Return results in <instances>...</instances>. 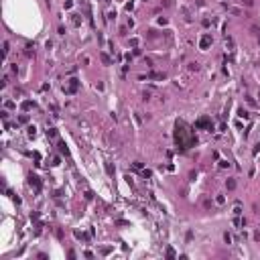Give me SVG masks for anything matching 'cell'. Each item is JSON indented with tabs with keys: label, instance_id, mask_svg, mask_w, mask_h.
Returning a JSON list of instances; mask_svg holds the SVG:
<instances>
[{
	"label": "cell",
	"instance_id": "obj_7",
	"mask_svg": "<svg viewBox=\"0 0 260 260\" xmlns=\"http://www.w3.org/2000/svg\"><path fill=\"white\" fill-rule=\"evenodd\" d=\"M226 187H228L230 191H232V189H236V181H234V179H228V181H226Z\"/></svg>",
	"mask_w": 260,
	"mask_h": 260
},
{
	"label": "cell",
	"instance_id": "obj_22",
	"mask_svg": "<svg viewBox=\"0 0 260 260\" xmlns=\"http://www.w3.org/2000/svg\"><path fill=\"white\" fill-rule=\"evenodd\" d=\"M63 6H65V8H67V10H69V8L73 6V2H71V0H67V2H65V4H63Z\"/></svg>",
	"mask_w": 260,
	"mask_h": 260
},
{
	"label": "cell",
	"instance_id": "obj_18",
	"mask_svg": "<svg viewBox=\"0 0 260 260\" xmlns=\"http://www.w3.org/2000/svg\"><path fill=\"white\" fill-rule=\"evenodd\" d=\"M189 71H197V63H189Z\"/></svg>",
	"mask_w": 260,
	"mask_h": 260
},
{
	"label": "cell",
	"instance_id": "obj_9",
	"mask_svg": "<svg viewBox=\"0 0 260 260\" xmlns=\"http://www.w3.org/2000/svg\"><path fill=\"white\" fill-rule=\"evenodd\" d=\"M215 203H217V205H223V203H226V197H223V195H217V197H215Z\"/></svg>",
	"mask_w": 260,
	"mask_h": 260
},
{
	"label": "cell",
	"instance_id": "obj_4",
	"mask_svg": "<svg viewBox=\"0 0 260 260\" xmlns=\"http://www.w3.org/2000/svg\"><path fill=\"white\" fill-rule=\"evenodd\" d=\"M29 185H31V187H35V189H41V181H39V177H35V175H31L29 177Z\"/></svg>",
	"mask_w": 260,
	"mask_h": 260
},
{
	"label": "cell",
	"instance_id": "obj_12",
	"mask_svg": "<svg viewBox=\"0 0 260 260\" xmlns=\"http://www.w3.org/2000/svg\"><path fill=\"white\" fill-rule=\"evenodd\" d=\"M8 47H10V45H8V41H4V43H2V53H4V55H8Z\"/></svg>",
	"mask_w": 260,
	"mask_h": 260
},
{
	"label": "cell",
	"instance_id": "obj_23",
	"mask_svg": "<svg viewBox=\"0 0 260 260\" xmlns=\"http://www.w3.org/2000/svg\"><path fill=\"white\" fill-rule=\"evenodd\" d=\"M150 175H153V173H150L148 169H144V171H142V177H150Z\"/></svg>",
	"mask_w": 260,
	"mask_h": 260
},
{
	"label": "cell",
	"instance_id": "obj_17",
	"mask_svg": "<svg viewBox=\"0 0 260 260\" xmlns=\"http://www.w3.org/2000/svg\"><path fill=\"white\" fill-rule=\"evenodd\" d=\"M240 214H242V207L236 205V207H234V215H240Z\"/></svg>",
	"mask_w": 260,
	"mask_h": 260
},
{
	"label": "cell",
	"instance_id": "obj_8",
	"mask_svg": "<svg viewBox=\"0 0 260 260\" xmlns=\"http://www.w3.org/2000/svg\"><path fill=\"white\" fill-rule=\"evenodd\" d=\"M59 150H61V154H65V157H67V154H69L67 146H65V142H59Z\"/></svg>",
	"mask_w": 260,
	"mask_h": 260
},
{
	"label": "cell",
	"instance_id": "obj_14",
	"mask_svg": "<svg viewBox=\"0 0 260 260\" xmlns=\"http://www.w3.org/2000/svg\"><path fill=\"white\" fill-rule=\"evenodd\" d=\"M106 173H108V175H114V169H112L110 163H106Z\"/></svg>",
	"mask_w": 260,
	"mask_h": 260
},
{
	"label": "cell",
	"instance_id": "obj_10",
	"mask_svg": "<svg viewBox=\"0 0 260 260\" xmlns=\"http://www.w3.org/2000/svg\"><path fill=\"white\" fill-rule=\"evenodd\" d=\"M102 61L106 63V65H110V63H112V59H110V57H108L106 53H102Z\"/></svg>",
	"mask_w": 260,
	"mask_h": 260
},
{
	"label": "cell",
	"instance_id": "obj_5",
	"mask_svg": "<svg viewBox=\"0 0 260 260\" xmlns=\"http://www.w3.org/2000/svg\"><path fill=\"white\" fill-rule=\"evenodd\" d=\"M209 118H201V120H197V124H195V128H205V126H209Z\"/></svg>",
	"mask_w": 260,
	"mask_h": 260
},
{
	"label": "cell",
	"instance_id": "obj_19",
	"mask_svg": "<svg viewBox=\"0 0 260 260\" xmlns=\"http://www.w3.org/2000/svg\"><path fill=\"white\" fill-rule=\"evenodd\" d=\"M238 116H240V118H248V112H246V110H240V114H238Z\"/></svg>",
	"mask_w": 260,
	"mask_h": 260
},
{
	"label": "cell",
	"instance_id": "obj_3",
	"mask_svg": "<svg viewBox=\"0 0 260 260\" xmlns=\"http://www.w3.org/2000/svg\"><path fill=\"white\" fill-rule=\"evenodd\" d=\"M211 41H214V39H211V35H209V33H205V35L201 37V41H199V47H201V49H207V47L211 45Z\"/></svg>",
	"mask_w": 260,
	"mask_h": 260
},
{
	"label": "cell",
	"instance_id": "obj_25",
	"mask_svg": "<svg viewBox=\"0 0 260 260\" xmlns=\"http://www.w3.org/2000/svg\"><path fill=\"white\" fill-rule=\"evenodd\" d=\"M242 2H244V4H246V6H252V4H254V2H252V0H242Z\"/></svg>",
	"mask_w": 260,
	"mask_h": 260
},
{
	"label": "cell",
	"instance_id": "obj_1",
	"mask_svg": "<svg viewBox=\"0 0 260 260\" xmlns=\"http://www.w3.org/2000/svg\"><path fill=\"white\" fill-rule=\"evenodd\" d=\"M175 142L177 146L181 148V150H185V148H189L191 144H195L197 142V138L191 134V130L187 128L183 122H177V128H175Z\"/></svg>",
	"mask_w": 260,
	"mask_h": 260
},
{
	"label": "cell",
	"instance_id": "obj_15",
	"mask_svg": "<svg viewBox=\"0 0 260 260\" xmlns=\"http://www.w3.org/2000/svg\"><path fill=\"white\" fill-rule=\"evenodd\" d=\"M47 136H49V138H55V136H57V132H55L53 128H49V130H47Z\"/></svg>",
	"mask_w": 260,
	"mask_h": 260
},
{
	"label": "cell",
	"instance_id": "obj_20",
	"mask_svg": "<svg viewBox=\"0 0 260 260\" xmlns=\"http://www.w3.org/2000/svg\"><path fill=\"white\" fill-rule=\"evenodd\" d=\"M223 240H226V244H232V236H230V234H226V236H223Z\"/></svg>",
	"mask_w": 260,
	"mask_h": 260
},
{
	"label": "cell",
	"instance_id": "obj_6",
	"mask_svg": "<svg viewBox=\"0 0 260 260\" xmlns=\"http://www.w3.org/2000/svg\"><path fill=\"white\" fill-rule=\"evenodd\" d=\"M31 108H35V104H33L31 100H27V102H23V110H24V112H29Z\"/></svg>",
	"mask_w": 260,
	"mask_h": 260
},
{
	"label": "cell",
	"instance_id": "obj_16",
	"mask_svg": "<svg viewBox=\"0 0 260 260\" xmlns=\"http://www.w3.org/2000/svg\"><path fill=\"white\" fill-rule=\"evenodd\" d=\"M167 258H175V250L173 248H167Z\"/></svg>",
	"mask_w": 260,
	"mask_h": 260
},
{
	"label": "cell",
	"instance_id": "obj_2",
	"mask_svg": "<svg viewBox=\"0 0 260 260\" xmlns=\"http://www.w3.org/2000/svg\"><path fill=\"white\" fill-rule=\"evenodd\" d=\"M77 87H79V81H77V79H69V85H67V87H63V92H65V93H75Z\"/></svg>",
	"mask_w": 260,
	"mask_h": 260
},
{
	"label": "cell",
	"instance_id": "obj_11",
	"mask_svg": "<svg viewBox=\"0 0 260 260\" xmlns=\"http://www.w3.org/2000/svg\"><path fill=\"white\" fill-rule=\"evenodd\" d=\"M35 134H37V128H35V126H29V136L35 138Z\"/></svg>",
	"mask_w": 260,
	"mask_h": 260
},
{
	"label": "cell",
	"instance_id": "obj_13",
	"mask_svg": "<svg viewBox=\"0 0 260 260\" xmlns=\"http://www.w3.org/2000/svg\"><path fill=\"white\" fill-rule=\"evenodd\" d=\"M153 79H165V73H150Z\"/></svg>",
	"mask_w": 260,
	"mask_h": 260
},
{
	"label": "cell",
	"instance_id": "obj_24",
	"mask_svg": "<svg viewBox=\"0 0 260 260\" xmlns=\"http://www.w3.org/2000/svg\"><path fill=\"white\" fill-rule=\"evenodd\" d=\"M258 153H260V142H258L256 146H254V154H258Z\"/></svg>",
	"mask_w": 260,
	"mask_h": 260
},
{
	"label": "cell",
	"instance_id": "obj_21",
	"mask_svg": "<svg viewBox=\"0 0 260 260\" xmlns=\"http://www.w3.org/2000/svg\"><path fill=\"white\" fill-rule=\"evenodd\" d=\"M4 106H6L8 110H10V108H14V102H10V100H8V102H6V104H4Z\"/></svg>",
	"mask_w": 260,
	"mask_h": 260
}]
</instances>
